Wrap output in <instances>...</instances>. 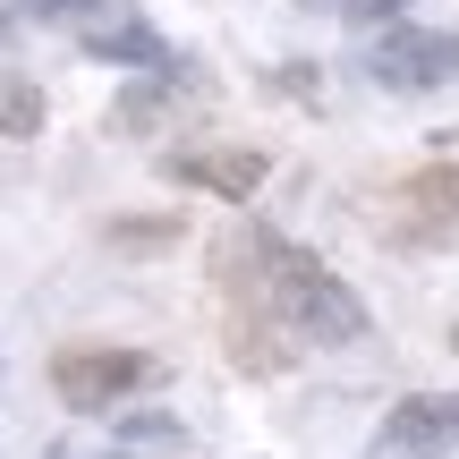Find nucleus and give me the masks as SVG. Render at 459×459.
I'll list each match as a JSON object with an SVG mask.
<instances>
[{"label":"nucleus","instance_id":"nucleus-1","mask_svg":"<svg viewBox=\"0 0 459 459\" xmlns=\"http://www.w3.org/2000/svg\"><path fill=\"white\" fill-rule=\"evenodd\" d=\"M230 255L247 264L255 298L298 332V349H349V341H366V298L349 290L324 255L290 247L281 230H264V221H247V238H230Z\"/></svg>","mask_w":459,"mask_h":459},{"label":"nucleus","instance_id":"nucleus-2","mask_svg":"<svg viewBox=\"0 0 459 459\" xmlns=\"http://www.w3.org/2000/svg\"><path fill=\"white\" fill-rule=\"evenodd\" d=\"M375 230L400 247V255H434V247L459 238V162H417L409 179L383 187Z\"/></svg>","mask_w":459,"mask_h":459},{"label":"nucleus","instance_id":"nucleus-3","mask_svg":"<svg viewBox=\"0 0 459 459\" xmlns=\"http://www.w3.org/2000/svg\"><path fill=\"white\" fill-rule=\"evenodd\" d=\"M213 281H221V349H230V366H238V375H290L298 366V332L255 298V281H247V264L230 255V247H221Z\"/></svg>","mask_w":459,"mask_h":459},{"label":"nucleus","instance_id":"nucleus-4","mask_svg":"<svg viewBox=\"0 0 459 459\" xmlns=\"http://www.w3.org/2000/svg\"><path fill=\"white\" fill-rule=\"evenodd\" d=\"M153 383H162V358H145V349H60L51 358V392L77 417H102L119 400L153 392Z\"/></svg>","mask_w":459,"mask_h":459},{"label":"nucleus","instance_id":"nucleus-5","mask_svg":"<svg viewBox=\"0 0 459 459\" xmlns=\"http://www.w3.org/2000/svg\"><path fill=\"white\" fill-rule=\"evenodd\" d=\"M366 77L392 85V94H434L459 85V34H426V26H383L366 51Z\"/></svg>","mask_w":459,"mask_h":459},{"label":"nucleus","instance_id":"nucleus-6","mask_svg":"<svg viewBox=\"0 0 459 459\" xmlns=\"http://www.w3.org/2000/svg\"><path fill=\"white\" fill-rule=\"evenodd\" d=\"M459 451V392H409L375 426L366 459H451Z\"/></svg>","mask_w":459,"mask_h":459},{"label":"nucleus","instance_id":"nucleus-7","mask_svg":"<svg viewBox=\"0 0 459 459\" xmlns=\"http://www.w3.org/2000/svg\"><path fill=\"white\" fill-rule=\"evenodd\" d=\"M68 34H77L85 60H119V68H162V60H170V43L128 9V0H94V9H85Z\"/></svg>","mask_w":459,"mask_h":459},{"label":"nucleus","instance_id":"nucleus-8","mask_svg":"<svg viewBox=\"0 0 459 459\" xmlns=\"http://www.w3.org/2000/svg\"><path fill=\"white\" fill-rule=\"evenodd\" d=\"M162 179H179V187H204V196L247 204L264 179H273V162H264L255 145H187V153H162Z\"/></svg>","mask_w":459,"mask_h":459},{"label":"nucleus","instance_id":"nucleus-9","mask_svg":"<svg viewBox=\"0 0 459 459\" xmlns=\"http://www.w3.org/2000/svg\"><path fill=\"white\" fill-rule=\"evenodd\" d=\"M179 85H196V68H179V60L145 68V77L111 102V136H153L162 119H179Z\"/></svg>","mask_w":459,"mask_h":459},{"label":"nucleus","instance_id":"nucleus-10","mask_svg":"<svg viewBox=\"0 0 459 459\" xmlns=\"http://www.w3.org/2000/svg\"><path fill=\"white\" fill-rule=\"evenodd\" d=\"M0 136H43V85H26V77H9L0 85Z\"/></svg>","mask_w":459,"mask_h":459},{"label":"nucleus","instance_id":"nucleus-11","mask_svg":"<svg viewBox=\"0 0 459 459\" xmlns=\"http://www.w3.org/2000/svg\"><path fill=\"white\" fill-rule=\"evenodd\" d=\"M111 247H179V221H111Z\"/></svg>","mask_w":459,"mask_h":459},{"label":"nucleus","instance_id":"nucleus-12","mask_svg":"<svg viewBox=\"0 0 459 459\" xmlns=\"http://www.w3.org/2000/svg\"><path fill=\"white\" fill-rule=\"evenodd\" d=\"M119 434H128V443H179V426H170V417H153V409H136Z\"/></svg>","mask_w":459,"mask_h":459},{"label":"nucleus","instance_id":"nucleus-13","mask_svg":"<svg viewBox=\"0 0 459 459\" xmlns=\"http://www.w3.org/2000/svg\"><path fill=\"white\" fill-rule=\"evenodd\" d=\"M273 85H281V94H298V102H324V77H307V68H281Z\"/></svg>","mask_w":459,"mask_h":459},{"label":"nucleus","instance_id":"nucleus-14","mask_svg":"<svg viewBox=\"0 0 459 459\" xmlns=\"http://www.w3.org/2000/svg\"><path fill=\"white\" fill-rule=\"evenodd\" d=\"M26 9H34V17H60V26H77V17L94 9V0H26Z\"/></svg>","mask_w":459,"mask_h":459},{"label":"nucleus","instance_id":"nucleus-15","mask_svg":"<svg viewBox=\"0 0 459 459\" xmlns=\"http://www.w3.org/2000/svg\"><path fill=\"white\" fill-rule=\"evenodd\" d=\"M451 349H459V324H451Z\"/></svg>","mask_w":459,"mask_h":459},{"label":"nucleus","instance_id":"nucleus-16","mask_svg":"<svg viewBox=\"0 0 459 459\" xmlns=\"http://www.w3.org/2000/svg\"><path fill=\"white\" fill-rule=\"evenodd\" d=\"M102 459H119V451H102Z\"/></svg>","mask_w":459,"mask_h":459},{"label":"nucleus","instance_id":"nucleus-17","mask_svg":"<svg viewBox=\"0 0 459 459\" xmlns=\"http://www.w3.org/2000/svg\"><path fill=\"white\" fill-rule=\"evenodd\" d=\"M0 34H9V26H0Z\"/></svg>","mask_w":459,"mask_h":459}]
</instances>
